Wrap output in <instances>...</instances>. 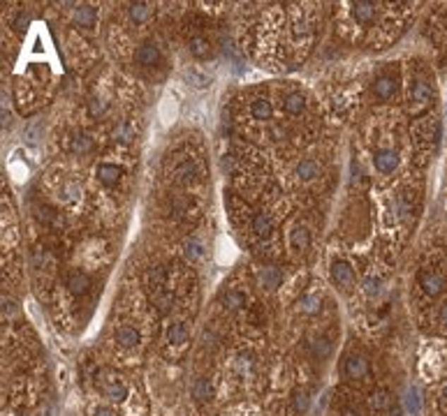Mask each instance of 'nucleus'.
<instances>
[{
	"label": "nucleus",
	"mask_w": 447,
	"mask_h": 416,
	"mask_svg": "<svg viewBox=\"0 0 447 416\" xmlns=\"http://www.w3.org/2000/svg\"><path fill=\"white\" fill-rule=\"evenodd\" d=\"M299 307L304 314H318L322 310V298L318 294H309L299 301Z\"/></svg>",
	"instance_id": "obj_26"
},
{
	"label": "nucleus",
	"mask_w": 447,
	"mask_h": 416,
	"mask_svg": "<svg viewBox=\"0 0 447 416\" xmlns=\"http://www.w3.org/2000/svg\"><path fill=\"white\" fill-rule=\"evenodd\" d=\"M352 19L362 26H371L378 19V5L371 0H357V3H352Z\"/></svg>",
	"instance_id": "obj_4"
},
{
	"label": "nucleus",
	"mask_w": 447,
	"mask_h": 416,
	"mask_svg": "<svg viewBox=\"0 0 447 416\" xmlns=\"http://www.w3.org/2000/svg\"><path fill=\"white\" fill-rule=\"evenodd\" d=\"M160 58H162L160 47L153 44V42H144V44H139L135 51V63L142 65V68H153V65L160 63Z\"/></svg>",
	"instance_id": "obj_5"
},
{
	"label": "nucleus",
	"mask_w": 447,
	"mask_h": 416,
	"mask_svg": "<svg viewBox=\"0 0 447 416\" xmlns=\"http://www.w3.org/2000/svg\"><path fill=\"white\" fill-rule=\"evenodd\" d=\"M419 287L424 289L427 296H441L445 287H447V278L443 276V273H438L434 269H424L419 273Z\"/></svg>",
	"instance_id": "obj_2"
},
{
	"label": "nucleus",
	"mask_w": 447,
	"mask_h": 416,
	"mask_svg": "<svg viewBox=\"0 0 447 416\" xmlns=\"http://www.w3.org/2000/svg\"><path fill=\"white\" fill-rule=\"evenodd\" d=\"M343 374L347 379H362L369 374V359L364 354H350L343 363Z\"/></svg>",
	"instance_id": "obj_3"
},
{
	"label": "nucleus",
	"mask_w": 447,
	"mask_h": 416,
	"mask_svg": "<svg viewBox=\"0 0 447 416\" xmlns=\"http://www.w3.org/2000/svg\"><path fill=\"white\" fill-rule=\"evenodd\" d=\"M95 21H97V12H95V7H90V5H81L74 10V23H77L79 28H93L95 26Z\"/></svg>",
	"instance_id": "obj_10"
},
{
	"label": "nucleus",
	"mask_w": 447,
	"mask_h": 416,
	"mask_svg": "<svg viewBox=\"0 0 447 416\" xmlns=\"http://www.w3.org/2000/svg\"><path fill=\"white\" fill-rule=\"evenodd\" d=\"M438 322H441V326H443V329H447V303H443L441 314H438Z\"/></svg>",
	"instance_id": "obj_41"
},
{
	"label": "nucleus",
	"mask_w": 447,
	"mask_h": 416,
	"mask_svg": "<svg viewBox=\"0 0 447 416\" xmlns=\"http://www.w3.org/2000/svg\"><path fill=\"white\" fill-rule=\"evenodd\" d=\"M93 416H114V414H112V410H107V407H97Z\"/></svg>",
	"instance_id": "obj_43"
},
{
	"label": "nucleus",
	"mask_w": 447,
	"mask_h": 416,
	"mask_svg": "<svg viewBox=\"0 0 447 416\" xmlns=\"http://www.w3.org/2000/svg\"><path fill=\"white\" fill-rule=\"evenodd\" d=\"M292 405H294L297 414H306V412H309V407H311V396L306 393V391H294Z\"/></svg>",
	"instance_id": "obj_34"
},
{
	"label": "nucleus",
	"mask_w": 447,
	"mask_h": 416,
	"mask_svg": "<svg viewBox=\"0 0 447 416\" xmlns=\"http://www.w3.org/2000/svg\"><path fill=\"white\" fill-rule=\"evenodd\" d=\"M251 227L258 236H269L271 231H274V218H271V213L260 211V213H255Z\"/></svg>",
	"instance_id": "obj_13"
},
{
	"label": "nucleus",
	"mask_w": 447,
	"mask_h": 416,
	"mask_svg": "<svg viewBox=\"0 0 447 416\" xmlns=\"http://www.w3.org/2000/svg\"><path fill=\"white\" fill-rule=\"evenodd\" d=\"M258 280L264 289H276V287H280V282H283V273H280L276 266H267V269L260 271Z\"/></svg>",
	"instance_id": "obj_15"
},
{
	"label": "nucleus",
	"mask_w": 447,
	"mask_h": 416,
	"mask_svg": "<svg viewBox=\"0 0 447 416\" xmlns=\"http://www.w3.org/2000/svg\"><path fill=\"white\" fill-rule=\"evenodd\" d=\"M222 305L227 307V310H242V307L246 305V294L239 289H227L225 294H222Z\"/></svg>",
	"instance_id": "obj_18"
},
{
	"label": "nucleus",
	"mask_w": 447,
	"mask_h": 416,
	"mask_svg": "<svg viewBox=\"0 0 447 416\" xmlns=\"http://www.w3.org/2000/svg\"><path fill=\"white\" fill-rule=\"evenodd\" d=\"M105 111H107V102H102L100 97H93V99L88 102V114L93 116V118H100V116H102Z\"/></svg>",
	"instance_id": "obj_38"
},
{
	"label": "nucleus",
	"mask_w": 447,
	"mask_h": 416,
	"mask_svg": "<svg viewBox=\"0 0 447 416\" xmlns=\"http://www.w3.org/2000/svg\"><path fill=\"white\" fill-rule=\"evenodd\" d=\"M405 403H408V410H410L412 414H419V410H422L419 391H417V389H410V391H408V398H405Z\"/></svg>",
	"instance_id": "obj_37"
},
{
	"label": "nucleus",
	"mask_w": 447,
	"mask_h": 416,
	"mask_svg": "<svg viewBox=\"0 0 447 416\" xmlns=\"http://www.w3.org/2000/svg\"><path fill=\"white\" fill-rule=\"evenodd\" d=\"M68 289L72 291L74 296H84V294H88V289H90V278L86 276V273L74 271V273H70V278H68Z\"/></svg>",
	"instance_id": "obj_12"
},
{
	"label": "nucleus",
	"mask_w": 447,
	"mask_h": 416,
	"mask_svg": "<svg viewBox=\"0 0 447 416\" xmlns=\"http://www.w3.org/2000/svg\"><path fill=\"white\" fill-rule=\"evenodd\" d=\"M396 93V79L392 74H380L374 81V95L378 99H390Z\"/></svg>",
	"instance_id": "obj_8"
},
{
	"label": "nucleus",
	"mask_w": 447,
	"mask_h": 416,
	"mask_svg": "<svg viewBox=\"0 0 447 416\" xmlns=\"http://www.w3.org/2000/svg\"><path fill=\"white\" fill-rule=\"evenodd\" d=\"M374 164L380 173H390L399 166V153L394 148H378L374 153Z\"/></svg>",
	"instance_id": "obj_6"
},
{
	"label": "nucleus",
	"mask_w": 447,
	"mask_h": 416,
	"mask_svg": "<svg viewBox=\"0 0 447 416\" xmlns=\"http://www.w3.org/2000/svg\"><path fill=\"white\" fill-rule=\"evenodd\" d=\"M167 340L172 345H184L188 340V326H186V324L184 322L172 324L169 331H167Z\"/></svg>",
	"instance_id": "obj_23"
},
{
	"label": "nucleus",
	"mask_w": 447,
	"mask_h": 416,
	"mask_svg": "<svg viewBox=\"0 0 447 416\" xmlns=\"http://www.w3.org/2000/svg\"><path fill=\"white\" fill-rule=\"evenodd\" d=\"M251 116L255 121H269L271 118V102L264 97H258L251 102Z\"/></svg>",
	"instance_id": "obj_21"
},
{
	"label": "nucleus",
	"mask_w": 447,
	"mask_h": 416,
	"mask_svg": "<svg viewBox=\"0 0 447 416\" xmlns=\"http://www.w3.org/2000/svg\"><path fill=\"white\" fill-rule=\"evenodd\" d=\"M443 405H445V407H447V389H445V391H443Z\"/></svg>",
	"instance_id": "obj_44"
},
{
	"label": "nucleus",
	"mask_w": 447,
	"mask_h": 416,
	"mask_svg": "<svg viewBox=\"0 0 447 416\" xmlns=\"http://www.w3.org/2000/svg\"><path fill=\"white\" fill-rule=\"evenodd\" d=\"M190 54H193L195 58H206L211 54V42L206 37H193L190 39Z\"/></svg>",
	"instance_id": "obj_24"
},
{
	"label": "nucleus",
	"mask_w": 447,
	"mask_h": 416,
	"mask_svg": "<svg viewBox=\"0 0 447 416\" xmlns=\"http://www.w3.org/2000/svg\"><path fill=\"white\" fill-rule=\"evenodd\" d=\"M114 139L123 141V144H130V141L135 139V125L119 123V125H116V130H114Z\"/></svg>",
	"instance_id": "obj_31"
},
{
	"label": "nucleus",
	"mask_w": 447,
	"mask_h": 416,
	"mask_svg": "<svg viewBox=\"0 0 447 416\" xmlns=\"http://www.w3.org/2000/svg\"><path fill=\"white\" fill-rule=\"evenodd\" d=\"M332 278L338 287H350L354 282V271L347 262H334L332 264Z\"/></svg>",
	"instance_id": "obj_9"
},
{
	"label": "nucleus",
	"mask_w": 447,
	"mask_h": 416,
	"mask_svg": "<svg viewBox=\"0 0 447 416\" xmlns=\"http://www.w3.org/2000/svg\"><path fill=\"white\" fill-rule=\"evenodd\" d=\"M320 173V166L316 160H302L299 164H297V176H299L302 181H313Z\"/></svg>",
	"instance_id": "obj_22"
},
{
	"label": "nucleus",
	"mask_w": 447,
	"mask_h": 416,
	"mask_svg": "<svg viewBox=\"0 0 447 416\" xmlns=\"http://www.w3.org/2000/svg\"><path fill=\"white\" fill-rule=\"evenodd\" d=\"M311 349H313V354H316L318 359H327V356L332 354V343H329L327 338H316L311 343Z\"/></svg>",
	"instance_id": "obj_33"
},
{
	"label": "nucleus",
	"mask_w": 447,
	"mask_h": 416,
	"mask_svg": "<svg viewBox=\"0 0 447 416\" xmlns=\"http://www.w3.org/2000/svg\"><path fill=\"white\" fill-rule=\"evenodd\" d=\"M58 199H61L63 204H74L79 199V185L77 183H65L61 192H58Z\"/></svg>",
	"instance_id": "obj_32"
},
{
	"label": "nucleus",
	"mask_w": 447,
	"mask_h": 416,
	"mask_svg": "<svg viewBox=\"0 0 447 416\" xmlns=\"http://www.w3.org/2000/svg\"><path fill=\"white\" fill-rule=\"evenodd\" d=\"M283 109L290 114V116H299L306 111V97L302 93H290L285 97V102H283Z\"/></svg>",
	"instance_id": "obj_19"
},
{
	"label": "nucleus",
	"mask_w": 447,
	"mask_h": 416,
	"mask_svg": "<svg viewBox=\"0 0 447 416\" xmlns=\"http://www.w3.org/2000/svg\"><path fill=\"white\" fill-rule=\"evenodd\" d=\"M290 240H292V247L294 250H306L311 245V231L306 227H297L292 231V236H290Z\"/></svg>",
	"instance_id": "obj_27"
},
{
	"label": "nucleus",
	"mask_w": 447,
	"mask_h": 416,
	"mask_svg": "<svg viewBox=\"0 0 447 416\" xmlns=\"http://www.w3.org/2000/svg\"><path fill=\"white\" fill-rule=\"evenodd\" d=\"M93 146H95L93 139H90L88 135H74L70 139V151L74 155H86V153L93 151Z\"/></svg>",
	"instance_id": "obj_20"
},
{
	"label": "nucleus",
	"mask_w": 447,
	"mask_h": 416,
	"mask_svg": "<svg viewBox=\"0 0 447 416\" xmlns=\"http://www.w3.org/2000/svg\"><path fill=\"white\" fill-rule=\"evenodd\" d=\"M431 97H434V88H431V83H429L427 79H415L410 83V109L419 114V111H424L429 104H431Z\"/></svg>",
	"instance_id": "obj_1"
},
{
	"label": "nucleus",
	"mask_w": 447,
	"mask_h": 416,
	"mask_svg": "<svg viewBox=\"0 0 447 416\" xmlns=\"http://www.w3.org/2000/svg\"><path fill=\"white\" fill-rule=\"evenodd\" d=\"M197 176H200V169H197L195 160H190V157L181 160V164L174 169V178L181 181V183H190V181H195Z\"/></svg>",
	"instance_id": "obj_11"
},
{
	"label": "nucleus",
	"mask_w": 447,
	"mask_h": 416,
	"mask_svg": "<svg viewBox=\"0 0 447 416\" xmlns=\"http://www.w3.org/2000/svg\"><path fill=\"white\" fill-rule=\"evenodd\" d=\"M95 173H97V181H100L102 185H107V188H114L116 183L121 181V176H123V166H121V164H109V162H102V164H97Z\"/></svg>",
	"instance_id": "obj_7"
},
{
	"label": "nucleus",
	"mask_w": 447,
	"mask_h": 416,
	"mask_svg": "<svg viewBox=\"0 0 447 416\" xmlns=\"http://www.w3.org/2000/svg\"><path fill=\"white\" fill-rule=\"evenodd\" d=\"M184 252H186V257H188L190 262H200L202 257H204V243H202L200 238H190L188 243H186Z\"/></svg>",
	"instance_id": "obj_29"
},
{
	"label": "nucleus",
	"mask_w": 447,
	"mask_h": 416,
	"mask_svg": "<svg viewBox=\"0 0 447 416\" xmlns=\"http://www.w3.org/2000/svg\"><path fill=\"white\" fill-rule=\"evenodd\" d=\"M116 343H119L123 349H132L139 345V331L132 326H121L116 331Z\"/></svg>",
	"instance_id": "obj_16"
},
{
	"label": "nucleus",
	"mask_w": 447,
	"mask_h": 416,
	"mask_svg": "<svg viewBox=\"0 0 447 416\" xmlns=\"http://www.w3.org/2000/svg\"><path fill=\"white\" fill-rule=\"evenodd\" d=\"M128 14H130V19L135 21V23H146L153 16V5H148V3H132L128 7Z\"/></svg>",
	"instance_id": "obj_17"
},
{
	"label": "nucleus",
	"mask_w": 447,
	"mask_h": 416,
	"mask_svg": "<svg viewBox=\"0 0 447 416\" xmlns=\"http://www.w3.org/2000/svg\"><path fill=\"white\" fill-rule=\"evenodd\" d=\"M28 26H30V12H28V10H21L19 14L14 16L12 28H14V30H19V32H23Z\"/></svg>",
	"instance_id": "obj_36"
},
{
	"label": "nucleus",
	"mask_w": 447,
	"mask_h": 416,
	"mask_svg": "<svg viewBox=\"0 0 447 416\" xmlns=\"http://www.w3.org/2000/svg\"><path fill=\"white\" fill-rule=\"evenodd\" d=\"M165 280H167V269H162V266H153V269H148V273H146V285L148 287H162Z\"/></svg>",
	"instance_id": "obj_28"
},
{
	"label": "nucleus",
	"mask_w": 447,
	"mask_h": 416,
	"mask_svg": "<svg viewBox=\"0 0 447 416\" xmlns=\"http://www.w3.org/2000/svg\"><path fill=\"white\" fill-rule=\"evenodd\" d=\"M213 389H211V381L209 379H197L193 384V398L197 403H206L211 398Z\"/></svg>",
	"instance_id": "obj_25"
},
{
	"label": "nucleus",
	"mask_w": 447,
	"mask_h": 416,
	"mask_svg": "<svg viewBox=\"0 0 447 416\" xmlns=\"http://www.w3.org/2000/svg\"><path fill=\"white\" fill-rule=\"evenodd\" d=\"M102 391H105V396L114 403H123L128 398V386L123 384L121 379H107Z\"/></svg>",
	"instance_id": "obj_14"
},
{
	"label": "nucleus",
	"mask_w": 447,
	"mask_h": 416,
	"mask_svg": "<svg viewBox=\"0 0 447 416\" xmlns=\"http://www.w3.org/2000/svg\"><path fill=\"white\" fill-rule=\"evenodd\" d=\"M378 285H380L378 280L369 278L366 282H364V287H366V294H371V296H374V294H378Z\"/></svg>",
	"instance_id": "obj_40"
},
{
	"label": "nucleus",
	"mask_w": 447,
	"mask_h": 416,
	"mask_svg": "<svg viewBox=\"0 0 447 416\" xmlns=\"http://www.w3.org/2000/svg\"><path fill=\"white\" fill-rule=\"evenodd\" d=\"M371 410H376V412H383V410H387V407L392 405V398H390V393H387V391H376L374 396H371Z\"/></svg>",
	"instance_id": "obj_30"
},
{
	"label": "nucleus",
	"mask_w": 447,
	"mask_h": 416,
	"mask_svg": "<svg viewBox=\"0 0 447 416\" xmlns=\"http://www.w3.org/2000/svg\"><path fill=\"white\" fill-rule=\"evenodd\" d=\"M172 305H174L172 291H162V294L155 296V307H158V312H160V314H167V312L172 310Z\"/></svg>",
	"instance_id": "obj_35"
},
{
	"label": "nucleus",
	"mask_w": 447,
	"mask_h": 416,
	"mask_svg": "<svg viewBox=\"0 0 447 416\" xmlns=\"http://www.w3.org/2000/svg\"><path fill=\"white\" fill-rule=\"evenodd\" d=\"M341 416H364V412L359 410V407H347V410H343Z\"/></svg>",
	"instance_id": "obj_42"
},
{
	"label": "nucleus",
	"mask_w": 447,
	"mask_h": 416,
	"mask_svg": "<svg viewBox=\"0 0 447 416\" xmlns=\"http://www.w3.org/2000/svg\"><path fill=\"white\" fill-rule=\"evenodd\" d=\"M190 77H193V81H195V86H197V88H202V86H206V83H209V81H206L204 74H200V72H190V74H188V79H190Z\"/></svg>",
	"instance_id": "obj_39"
}]
</instances>
